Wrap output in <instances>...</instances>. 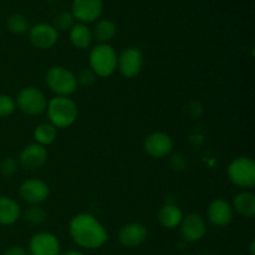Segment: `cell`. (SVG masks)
I'll return each mask as SVG.
<instances>
[{
  "instance_id": "obj_28",
  "label": "cell",
  "mask_w": 255,
  "mask_h": 255,
  "mask_svg": "<svg viewBox=\"0 0 255 255\" xmlns=\"http://www.w3.org/2000/svg\"><path fill=\"white\" fill-rule=\"evenodd\" d=\"M17 164L14 158H5L4 161L0 163V173L4 177H11L16 173Z\"/></svg>"
},
{
  "instance_id": "obj_18",
  "label": "cell",
  "mask_w": 255,
  "mask_h": 255,
  "mask_svg": "<svg viewBox=\"0 0 255 255\" xmlns=\"http://www.w3.org/2000/svg\"><path fill=\"white\" fill-rule=\"evenodd\" d=\"M183 219V212L176 204H164L158 212V221L162 227L173 229L181 224Z\"/></svg>"
},
{
  "instance_id": "obj_3",
  "label": "cell",
  "mask_w": 255,
  "mask_h": 255,
  "mask_svg": "<svg viewBox=\"0 0 255 255\" xmlns=\"http://www.w3.org/2000/svg\"><path fill=\"white\" fill-rule=\"evenodd\" d=\"M117 57L114 47L109 44H99L90 52V69L100 77H109L116 71Z\"/></svg>"
},
{
  "instance_id": "obj_7",
  "label": "cell",
  "mask_w": 255,
  "mask_h": 255,
  "mask_svg": "<svg viewBox=\"0 0 255 255\" xmlns=\"http://www.w3.org/2000/svg\"><path fill=\"white\" fill-rule=\"evenodd\" d=\"M143 67V55L137 47H128L124 50L117 57V69L126 79H133L141 72Z\"/></svg>"
},
{
  "instance_id": "obj_5",
  "label": "cell",
  "mask_w": 255,
  "mask_h": 255,
  "mask_svg": "<svg viewBox=\"0 0 255 255\" xmlns=\"http://www.w3.org/2000/svg\"><path fill=\"white\" fill-rule=\"evenodd\" d=\"M228 178L234 186L252 189L255 186V163L249 157H238L227 168Z\"/></svg>"
},
{
  "instance_id": "obj_31",
  "label": "cell",
  "mask_w": 255,
  "mask_h": 255,
  "mask_svg": "<svg viewBox=\"0 0 255 255\" xmlns=\"http://www.w3.org/2000/svg\"><path fill=\"white\" fill-rule=\"evenodd\" d=\"M249 251H251V255H255V242H254V239H252L251 246H249Z\"/></svg>"
},
{
  "instance_id": "obj_13",
  "label": "cell",
  "mask_w": 255,
  "mask_h": 255,
  "mask_svg": "<svg viewBox=\"0 0 255 255\" xmlns=\"http://www.w3.org/2000/svg\"><path fill=\"white\" fill-rule=\"evenodd\" d=\"M102 9H104L102 0H74L71 12L75 20L86 24L99 19L100 15L102 14Z\"/></svg>"
},
{
  "instance_id": "obj_19",
  "label": "cell",
  "mask_w": 255,
  "mask_h": 255,
  "mask_svg": "<svg viewBox=\"0 0 255 255\" xmlns=\"http://www.w3.org/2000/svg\"><path fill=\"white\" fill-rule=\"evenodd\" d=\"M232 208L244 218H253L255 216V196L248 191L241 192L233 199Z\"/></svg>"
},
{
  "instance_id": "obj_20",
  "label": "cell",
  "mask_w": 255,
  "mask_h": 255,
  "mask_svg": "<svg viewBox=\"0 0 255 255\" xmlns=\"http://www.w3.org/2000/svg\"><path fill=\"white\" fill-rule=\"evenodd\" d=\"M92 40V31L86 24L79 22L70 29V41L76 49H87L91 45Z\"/></svg>"
},
{
  "instance_id": "obj_17",
  "label": "cell",
  "mask_w": 255,
  "mask_h": 255,
  "mask_svg": "<svg viewBox=\"0 0 255 255\" xmlns=\"http://www.w3.org/2000/svg\"><path fill=\"white\" fill-rule=\"evenodd\" d=\"M21 217V209L10 197H0V226H12Z\"/></svg>"
},
{
  "instance_id": "obj_4",
  "label": "cell",
  "mask_w": 255,
  "mask_h": 255,
  "mask_svg": "<svg viewBox=\"0 0 255 255\" xmlns=\"http://www.w3.org/2000/svg\"><path fill=\"white\" fill-rule=\"evenodd\" d=\"M45 81L56 96L69 97L77 89L76 76L64 66L50 67L45 75Z\"/></svg>"
},
{
  "instance_id": "obj_33",
  "label": "cell",
  "mask_w": 255,
  "mask_h": 255,
  "mask_svg": "<svg viewBox=\"0 0 255 255\" xmlns=\"http://www.w3.org/2000/svg\"><path fill=\"white\" fill-rule=\"evenodd\" d=\"M199 255H212L211 253H202V254H199Z\"/></svg>"
},
{
  "instance_id": "obj_1",
  "label": "cell",
  "mask_w": 255,
  "mask_h": 255,
  "mask_svg": "<svg viewBox=\"0 0 255 255\" xmlns=\"http://www.w3.org/2000/svg\"><path fill=\"white\" fill-rule=\"evenodd\" d=\"M72 241L85 249H99L109 239L106 228L89 213L75 216L69 224Z\"/></svg>"
},
{
  "instance_id": "obj_12",
  "label": "cell",
  "mask_w": 255,
  "mask_h": 255,
  "mask_svg": "<svg viewBox=\"0 0 255 255\" xmlns=\"http://www.w3.org/2000/svg\"><path fill=\"white\" fill-rule=\"evenodd\" d=\"M19 194L25 202L37 206L49 198L50 188L41 179H27L20 186Z\"/></svg>"
},
{
  "instance_id": "obj_2",
  "label": "cell",
  "mask_w": 255,
  "mask_h": 255,
  "mask_svg": "<svg viewBox=\"0 0 255 255\" xmlns=\"http://www.w3.org/2000/svg\"><path fill=\"white\" fill-rule=\"evenodd\" d=\"M47 117L56 128H67L76 122L79 109L74 100L65 96H55L47 101Z\"/></svg>"
},
{
  "instance_id": "obj_30",
  "label": "cell",
  "mask_w": 255,
  "mask_h": 255,
  "mask_svg": "<svg viewBox=\"0 0 255 255\" xmlns=\"http://www.w3.org/2000/svg\"><path fill=\"white\" fill-rule=\"evenodd\" d=\"M4 255H29V254H27L26 249L22 248V247L12 246V247H9V248L4 252Z\"/></svg>"
},
{
  "instance_id": "obj_10",
  "label": "cell",
  "mask_w": 255,
  "mask_h": 255,
  "mask_svg": "<svg viewBox=\"0 0 255 255\" xmlns=\"http://www.w3.org/2000/svg\"><path fill=\"white\" fill-rule=\"evenodd\" d=\"M30 42L41 50L51 49L59 40V31L51 24L40 22L29 30Z\"/></svg>"
},
{
  "instance_id": "obj_11",
  "label": "cell",
  "mask_w": 255,
  "mask_h": 255,
  "mask_svg": "<svg viewBox=\"0 0 255 255\" xmlns=\"http://www.w3.org/2000/svg\"><path fill=\"white\" fill-rule=\"evenodd\" d=\"M179 226H181L182 238L189 243L201 241L207 233L206 221L203 216L198 213H191L183 217Z\"/></svg>"
},
{
  "instance_id": "obj_21",
  "label": "cell",
  "mask_w": 255,
  "mask_h": 255,
  "mask_svg": "<svg viewBox=\"0 0 255 255\" xmlns=\"http://www.w3.org/2000/svg\"><path fill=\"white\" fill-rule=\"evenodd\" d=\"M116 25L111 20H101L97 22L92 31V39L96 40L99 44H109L116 35Z\"/></svg>"
},
{
  "instance_id": "obj_24",
  "label": "cell",
  "mask_w": 255,
  "mask_h": 255,
  "mask_svg": "<svg viewBox=\"0 0 255 255\" xmlns=\"http://www.w3.org/2000/svg\"><path fill=\"white\" fill-rule=\"evenodd\" d=\"M22 216H24L25 221L31 224H36V226L45 223L47 219V213L39 206L29 207Z\"/></svg>"
},
{
  "instance_id": "obj_22",
  "label": "cell",
  "mask_w": 255,
  "mask_h": 255,
  "mask_svg": "<svg viewBox=\"0 0 255 255\" xmlns=\"http://www.w3.org/2000/svg\"><path fill=\"white\" fill-rule=\"evenodd\" d=\"M57 137V128L52 126L51 124H41L35 128L34 138L35 143L41 144V146H49L54 143Z\"/></svg>"
},
{
  "instance_id": "obj_9",
  "label": "cell",
  "mask_w": 255,
  "mask_h": 255,
  "mask_svg": "<svg viewBox=\"0 0 255 255\" xmlns=\"http://www.w3.org/2000/svg\"><path fill=\"white\" fill-rule=\"evenodd\" d=\"M143 148L153 158H163L173 149V139L164 132H153L144 138Z\"/></svg>"
},
{
  "instance_id": "obj_23",
  "label": "cell",
  "mask_w": 255,
  "mask_h": 255,
  "mask_svg": "<svg viewBox=\"0 0 255 255\" xmlns=\"http://www.w3.org/2000/svg\"><path fill=\"white\" fill-rule=\"evenodd\" d=\"M6 26L9 29V31H11L12 34L21 35L25 34L30 30V24L29 20L21 14H12L10 15L9 19L6 21Z\"/></svg>"
},
{
  "instance_id": "obj_15",
  "label": "cell",
  "mask_w": 255,
  "mask_h": 255,
  "mask_svg": "<svg viewBox=\"0 0 255 255\" xmlns=\"http://www.w3.org/2000/svg\"><path fill=\"white\" fill-rule=\"evenodd\" d=\"M207 217L213 226L227 227L233 219V208L224 199H213L207 208Z\"/></svg>"
},
{
  "instance_id": "obj_25",
  "label": "cell",
  "mask_w": 255,
  "mask_h": 255,
  "mask_svg": "<svg viewBox=\"0 0 255 255\" xmlns=\"http://www.w3.org/2000/svg\"><path fill=\"white\" fill-rule=\"evenodd\" d=\"M75 24H76V22H75V17L74 15H72V12L62 11L59 12V14L55 16L54 25H52V26H54L57 31H66V30L70 31V29H71Z\"/></svg>"
},
{
  "instance_id": "obj_6",
  "label": "cell",
  "mask_w": 255,
  "mask_h": 255,
  "mask_svg": "<svg viewBox=\"0 0 255 255\" xmlns=\"http://www.w3.org/2000/svg\"><path fill=\"white\" fill-rule=\"evenodd\" d=\"M15 106L25 115L39 116L46 111L47 100L44 92L34 86L24 87L17 94Z\"/></svg>"
},
{
  "instance_id": "obj_14",
  "label": "cell",
  "mask_w": 255,
  "mask_h": 255,
  "mask_svg": "<svg viewBox=\"0 0 255 255\" xmlns=\"http://www.w3.org/2000/svg\"><path fill=\"white\" fill-rule=\"evenodd\" d=\"M47 151L44 146L37 143L27 144L24 147L19 156V162L21 167L29 171H35L39 169L46 163L47 161Z\"/></svg>"
},
{
  "instance_id": "obj_29",
  "label": "cell",
  "mask_w": 255,
  "mask_h": 255,
  "mask_svg": "<svg viewBox=\"0 0 255 255\" xmlns=\"http://www.w3.org/2000/svg\"><path fill=\"white\" fill-rule=\"evenodd\" d=\"M186 166H187L186 159H184L181 154H176V156L172 157V167H173L174 169L181 171V169L186 168Z\"/></svg>"
},
{
  "instance_id": "obj_26",
  "label": "cell",
  "mask_w": 255,
  "mask_h": 255,
  "mask_svg": "<svg viewBox=\"0 0 255 255\" xmlns=\"http://www.w3.org/2000/svg\"><path fill=\"white\" fill-rule=\"evenodd\" d=\"M15 101L7 95H0V117H9L14 114Z\"/></svg>"
},
{
  "instance_id": "obj_32",
  "label": "cell",
  "mask_w": 255,
  "mask_h": 255,
  "mask_svg": "<svg viewBox=\"0 0 255 255\" xmlns=\"http://www.w3.org/2000/svg\"><path fill=\"white\" fill-rule=\"evenodd\" d=\"M61 255H85V254L81 253V252H77V251H69V252H66V253L61 254Z\"/></svg>"
},
{
  "instance_id": "obj_8",
  "label": "cell",
  "mask_w": 255,
  "mask_h": 255,
  "mask_svg": "<svg viewBox=\"0 0 255 255\" xmlns=\"http://www.w3.org/2000/svg\"><path fill=\"white\" fill-rule=\"evenodd\" d=\"M60 249L61 246L57 237L49 232H40L30 238V255H60Z\"/></svg>"
},
{
  "instance_id": "obj_27",
  "label": "cell",
  "mask_w": 255,
  "mask_h": 255,
  "mask_svg": "<svg viewBox=\"0 0 255 255\" xmlns=\"http://www.w3.org/2000/svg\"><path fill=\"white\" fill-rule=\"evenodd\" d=\"M96 74L92 71L91 69H84L79 72L76 76L77 85H82V86H91L95 81H96Z\"/></svg>"
},
{
  "instance_id": "obj_16",
  "label": "cell",
  "mask_w": 255,
  "mask_h": 255,
  "mask_svg": "<svg viewBox=\"0 0 255 255\" xmlns=\"http://www.w3.org/2000/svg\"><path fill=\"white\" fill-rule=\"evenodd\" d=\"M146 226L142 223H128L125 224L119 232V241L124 247L129 249L137 248L141 246L147 238Z\"/></svg>"
}]
</instances>
